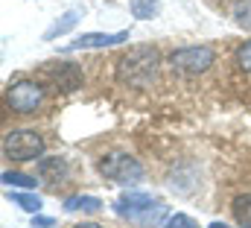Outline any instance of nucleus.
I'll return each instance as SVG.
<instances>
[{
  "instance_id": "nucleus-21",
  "label": "nucleus",
  "mask_w": 251,
  "mask_h": 228,
  "mask_svg": "<svg viewBox=\"0 0 251 228\" xmlns=\"http://www.w3.org/2000/svg\"><path fill=\"white\" fill-rule=\"evenodd\" d=\"M207 228H231V226H225V223H210Z\"/></svg>"
},
{
  "instance_id": "nucleus-4",
  "label": "nucleus",
  "mask_w": 251,
  "mask_h": 228,
  "mask_svg": "<svg viewBox=\"0 0 251 228\" xmlns=\"http://www.w3.org/2000/svg\"><path fill=\"white\" fill-rule=\"evenodd\" d=\"M97 170H100L102 178H108V181H114V184H137V181L143 178L140 161H134V158L126 155V152L102 155L100 164H97Z\"/></svg>"
},
{
  "instance_id": "nucleus-16",
  "label": "nucleus",
  "mask_w": 251,
  "mask_h": 228,
  "mask_svg": "<svg viewBox=\"0 0 251 228\" xmlns=\"http://www.w3.org/2000/svg\"><path fill=\"white\" fill-rule=\"evenodd\" d=\"M3 184H9V187H21V190H32V187H35V178L26 175V172L6 170L3 172Z\"/></svg>"
},
{
  "instance_id": "nucleus-10",
  "label": "nucleus",
  "mask_w": 251,
  "mask_h": 228,
  "mask_svg": "<svg viewBox=\"0 0 251 228\" xmlns=\"http://www.w3.org/2000/svg\"><path fill=\"white\" fill-rule=\"evenodd\" d=\"M64 211H85V214H97L102 211V202L97 196H67L64 199Z\"/></svg>"
},
{
  "instance_id": "nucleus-7",
  "label": "nucleus",
  "mask_w": 251,
  "mask_h": 228,
  "mask_svg": "<svg viewBox=\"0 0 251 228\" xmlns=\"http://www.w3.org/2000/svg\"><path fill=\"white\" fill-rule=\"evenodd\" d=\"M44 79H47L59 94H73V91L82 85V70H79V64H70V61L44 64Z\"/></svg>"
},
{
  "instance_id": "nucleus-12",
  "label": "nucleus",
  "mask_w": 251,
  "mask_h": 228,
  "mask_svg": "<svg viewBox=\"0 0 251 228\" xmlns=\"http://www.w3.org/2000/svg\"><path fill=\"white\" fill-rule=\"evenodd\" d=\"M128 9L137 21H152L161 9V0H128Z\"/></svg>"
},
{
  "instance_id": "nucleus-8",
  "label": "nucleus",
  "mask_w": 251,
  "mask_h": 228,
  "mask_svg": "<svg viewBox=\"0 0 251 228\" xmlns=\"http://www.w3.org/2000/svg\"><path fill=\"white\" fill-rule=\"evenodd\" d=\"M128 41V29L123 32H82L79 38H73L70 44H64V53L73 50H94V47H114V44H126Z\"/></svg>"
},
{
  "instance_id": "nucleus-6",
  "label": "nucleus",
  "mask_w": 251,
  "mask_h": 228,
  "mask_svg": "<svg viewBox=\"0 0 251 228\" xmlns=\"http://www.w3.org/2000/svg\"><path fill=\"white\" fill-rule=\"evenodd\" d=\"M44 103V88L35 79H18L6 88V106L15 114H32Z\"/></svg>"
},
{
  "instance_id": "nucleus-1",
  "label": "nucleus",
  "mask_w": 251,
  "mask_h": 228,
  "mask_svg": "<svg viewBox=\"0 0 251 228\" xmlns=\"http://www.w3.org/2000/svg\"><path fill=\"white\" fill-rule=\"evenodd\" d=\"M114 214L123 217L134 226H158L167 217V205L161 199H155L152 193H140V190H126L123 196H117L114 202Z\"/></svg>"
},
{
  "instance_id": "nucleus-17",
  "label": "nucleus",
  "mask_w": 251,
  "mask_h": 228,
  "mask_svg": "<svg viewBox=\"0 0 251 228\" xmlns=\"http://www.w3.org/2000/svg\"><path fill=\"white\" fill-rule=\"evenodd\" d=\"M164 228H199L196 220H190L187 214H173L170 220H167V226Z\"/></svg>"
},
{
  "instance_id": "nucleus-14",
  "label": "nucleus",
  "mask_w": 251,
  "mask_h": 228,
  "mask_svg": "<svg viewBox=\"0 0 251 228\" xmlns=\"http://www.w3.org/2000/svg\"><path fill=\"white\" fill-rule=\"evenodd\" d=\"M231 18H234L237 27H243V29H249L251 32V0H234V6H231Z\"/></svg>"
},
{
  "instance_id": "nucleus-19",
  "label": "nucleus",
  "mask_w": 251,
  "mask_h": 228,
  "mask_svg": "<svg viewBox=\"0 0 251 228\" xmlns=\"http://www.w3.org/2000/svg\"><path fill=\"white\" fill-rule=\"evenodd\" d=\"M35 226H38V228H53L56 223H53L50 217H38V214H35Z\"/></svg>"
},
{
  "instance_id": "nucleus-2",
  "label": "nucleus",
  "mask_w": 251,
  "mask_h": 228,
  "mask_svg": "<svg viewBox=\"0 0 251 228\" xmlns=\"http://www.w3.org/2000/svg\"><path fill=\"white\" fill-rule=\"evenodd\" d=\"M155 73H158V50L155 47H134L117 61V76L134 88L149 85L155 79Z\"/></svg>"
},
{
  "instance_id": "nucleus-5",
  "label": "nucleus",
  "mask_w": 251,
  "mask_h": 228,
  "mask_svg": "<svg viewBox=\"0 0 251 228\" xmlns=\"http://www.w3.org/2000/svg\"><path fill=\"white\" fill-rule=\"evenodd\" d=\"M216 53L213 47H204V44H193V47H178L170 53V64L178 70V73H187V76H199L204 73L207 67H213Z\"/></svg>"
},
{
  "instance_id": "nucleus-18",
  "label": "nucleus",
  "mask_w": 251,
  "mask_h": 228,
  "mask_svg": "<svg viewBox=\"0 0 251 228\" xmlns=\"http://www.w3.org/2000/svg\"><path fill=\"white\" fill-rule=\"evenodd\" d=\"M237 67H243V70L251 73V41H246V44L237 47Z\"/></svg>"
},
{
  "instance_id": "nucleus-20",
  "label": "nucleus",
  "mask_w": 251,
  "mask_h": 228,
  "mask_svg": "<svg viewBox=\"0 0 251 228\" xmlns=\"http://www.w3.org/2000/svg\"><path fill=\"white\" fill-rule=\"evenodd\" d=\"M73 228H102V226H97V223H79V226H73Z\"/></svg>"
},
{
  "instance_id": "nucleus-15",
  "label": "nucleus",
  "mask_w": 251,
  "mask_h": 228,
  "mask_svg": "<svg viewBox=\"0 0 251 228\" xmlns=\"http://www.w3.org/2000/svg\"><path fill=\"white\" fill-rule=\"evenodd\" d=\"M9 199H12L18 208L29 211V214H38V211H41V199H38L35 193H18V190H9Z\"/></svg>"
},
{
  "instance_id": "nucleus-22",
  "label": "nucleus",
  "mask_w": 251,
  "mask_h": 228,
  "mask_svg": "<svg viewBox=\"0 0 251 228\" xmlns=\"http://www.w3.org/2000/svg\"><path fill=\"white\" fill-rule=\"evenodd\" d=\"M207 3H216V0H207Z\"/></svg>"
},
{
  "instance_id": "nucleus-9",
  "label": "nucleus",
  "mask_w": 251,
  "mask_h": 228,
  "mask_svg": "<svg viewBox=\"0 0 251 228\" xmlns=\"http://www.w3.org/2000/svg\"><path fill=\"white\" fill-rule=\"evenodd\" d=\"M82 15H85V9H67L62 18H56V24H50V27H47L44 38H47V41H53V38H59V35H64V32H70V29L82 21Z\"/></svg>"
},
{
  "instance_id": "nucleus-11",
  "label": "nucleus",
  "mask_w": 251,
  "mask_h": 228,
  "mask_svg": "<svg viewBox=\"0 0 251 228\" xmlns=\"http://www.w3.org/2000/svg\"><path fill=\"white\" fill-rule=\"evenodd\" d=\"M231 211H234V220L240 228H251V193H243L231 202Z\"/></svg>"
},
{
  "instance_id": "nucleus-13",
  "label": "nucleus",
  "mask_w": 251,
  "mask_h": 228,
  "mask_svg": "<svg viewBox=\"0 0 251 228\" xmlns=\"http://www.w3.org/2000/svg\"><path fill=\"white\" fill-rule=\"evenodd\" d=\"M64 172H67L64 158H44V161H38V175H44L50 181H59Z\"/></svg>"
},
{
  "instance_id": "nucleus-3",
  "label": "nucleus",
  "mask_w": 251,
  "mask_h": 228,
  "mask_svg": "<svg viewBox=\"0 0 251 228\" xmlns=\"http://www.w3.org/2000/svg\"><path fill=\"white\" fill-rule=\"evenodd\" d=\"M3 155L9 161H35L44 155V138L29 129H15L3 135Z\"/></svg>"
}]
</instances>
